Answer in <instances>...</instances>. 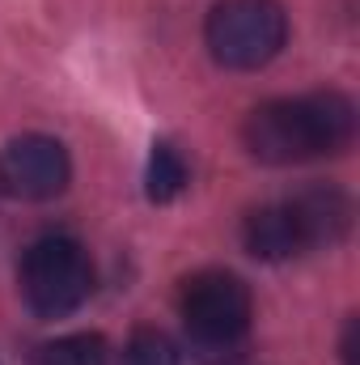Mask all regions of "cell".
<instances>
[{"label": "cell", "mask_w": 360, "mask_h": 365, "mask_svg": "<svg viewBox=\"0 0 360 365\" xmlns=\"http://www.w3.org/2000/svg\"><path fill=\"white\" fill-rule=\"evenodd\" d=\"M352 136H356V106L339 90L263 102L246 115L242 128L250 158L268 166H292V162L344 153Z\"/></svg>", "instance_id": "1"}, {"label": "cell", "mask_w": 360, "mask_h": 365, "mask_svg": "<svg viewBox=\"0 0 360 365\" xmlns=\"http://www.w3.org/2000/svg\"><path fill=\"white\" fill-rule=\"evenodd\" d=\"M203 43L212 60L233 73L263 68L288 43V13L280 0H221L208 13Z\"/></svg>", "instance_id": "2"}, {"label": "cell", "mask_w": 360, "mask_h": 365, "mask_svg": "<svg viewBox=\"0 0 360 365\" xmlns=\"http://www.w3.org/2000/svg\"><path fill=\"white\" fill-rule=\"evenodd\" d=\"M297 221H301V234H305V247L318 251V247H335L348 238L352 230V200L339 191V187H305L301 195L288 200Z\"/></svg>", "instance_id": "6"}, {"label": "cell", "mask_w": 360, "mask_h": 365, "mask_svg": "<svg viewBox=\"0 0 360 365\" xmlns=\"http://www.w3.org/2000/svg\"><path fill=\"white\" fill-rule=\"evenodd\" d=\"M119 365H182V353H179V344H174L166 331H157V327H140V331L127 340L123 361Z\"/></svg>", "instance_id": "10"}, {"label": "cell", "mask_w": 360, "mask_h": 365, "mask_svg": "<svg viewBox=\"0 0 360 365\" xmlns=\"http://www.w3.org/2000/svg\"><path fill=\"white\" fill-rule=\"evenodd\" d=\"M93 293L90 251L68 234L38 238L21 259V297L38 319H64L81 310Z\"/></svg>", "instance_id": "3"}, {"label": "cell", "mask_w": 360, "mask_h": 365, "mask_svg": "<svg viewBox=\"0 0 360 365\" xmlns=\"http://www.w3.org/2000/svg\"><path fill=\"white\" fill-rule=\"evenodd\" d=\"M73 179L68 149L55 136L30 132L4 145L0 153V187L17 200H55Z\"/></svg>", "instance_id": "5"}, {"label": "cell", "mask_w": 360, "mask_h": 365, "mask_svg": "<svg viewBox=\"0 0 360 365\" xmlns=\"http://www.w3.org/2000/svg\"><path fill=\"white\" fill-rule=\"evenodd\" d=\"M106 340L93 331H77V336H60L51 344H43L34 353V365H106Z\"/></svg>", "instance_id": "9"}, {"label": "cell", "mask_w": 360, "mask_h": 365, "mask_svg": "<svg viewBox=\"0 0 360 365\" xmlns=\"http://www.w3.org/2000/svg\"><path fill=\"white\" fill-rule=\"evenodd\" d=\"M179 310L186 323V336L203 353H233L246 340L250 319H255V302H250L246 280L233 272H216V268L195 272L182 284Z\"/></svg>", "instance_id": "4"}, {"label": "cell", "mask_w": 360, "mask_h": 365, "mask_svg": "<svg viewBox=\"0 0 360 365\" xmlns=\"http://www.w3.org/2000/svg\"><path fill=\"white\" fill-rule=\"evenodd\" d=\"M242 238H246V251L263 264H284L292 255H305V234H301V221L292 212V204H263L246 217L242 225Z\"/></svg>", "instance_id": "7"}, {"label": "cell", "mask_w": 360, "mask_h": 365, "mask_svg": "<svg viewBox=\"0 0 360 365\" xmlns=\"http://www.w3.org/2000/svg\"><path fill=\"white\" fill-rule=\"evenodd\" d=\"M186 182H191V166H186V158H182L174 145H153V153H149V166H144V191H149V200L153 204H170V200H179L182 191H186Z\"/></svg>", "instance_id": "8"}]
</instances>
